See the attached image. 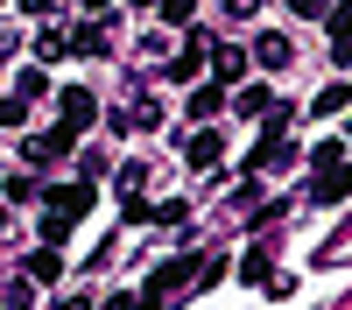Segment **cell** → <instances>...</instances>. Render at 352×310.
Segmentation results:
<instances>
[{
  "instance_id": "1",
  "label": "cell",
  "mask_w": 352,
  "mask_h": 310,
  "mask_svg": "<svg viewBox=\"0 0 352 310\" xmlns=\"http://www.w3.org/2000/svg\"><path fill=\"white\" fill-rule=\"evenodd\" d=\"M99 120V106H92V92H85V85H64V99H56V127H64L71 141L85 134V127H92Z\"/></svg>"
},
{
  "instance_id": "2",
  "label": "cell",
  "mask_w": 352,
  "mask_h": 310,
  "mask_svg": "<svg viewBox=\"0 0 352 310\" xmlns=\"http://www.w3.org/2000/svg\"><path fill=\"white\" fill-rule=\"evenodd\" d=\"M184 282H204V261H162V268L148 275V289H141V296H148V303H162V296H176V289H184Z\"/></svg>"
},
{
  "instance_id": "3",
  "label": "cell",
  "mask_w": 352,
  "mask_h": 310,
  "mask_svg": "<svg viewBox=\"0 0 352 310\" xmlns=\"http://www.w3.org/2000/svg\"><path fill=\"white\" fill-rule=\"evenodd\" d=\"M289 162H296V148H289V134H261L254 141V155H247V169H254V177H261V169H289Z\"/></svg>"
},
{
  "instance_id": "4",
  "label": "cell",
  "mask_w": 352,
  "mask_h": 310,
  "mask_svg": "<svg viewBox=\"0 0 352 310\" xmlns=\"http://www.w3.org/2000/svg\"><path fill=\"white\" fill-rule=\"evenodd\" d=\"M310 197H317V205H345V197H352V162H338V169H317Z\"/></svg>"
},
{
  "instance_id": "5",
  "label": "cell",
  "mask_w": 352,
  "mask_h": 310,
  "mask_svg": "<svg viewBox=\"0 0 352 310\" xmlns=\"http://www.w3.org/2000/svg\"><path fill=\"white\" fill-rule=\"evenodd\" d=\"M50 197V212H64V219H85L92 212V184H56V190H43Z\"/></svg>"
},
{
  "instance_id": "6",
  "label": "cell",
  "mask_w": 352,
  "mask_h": 310,
  "mask_svg": "<svg viewBox=\"0 0 352 310\" xmlns=\"http://www.w3.org/2000/svg\"><path fill=\"white\" fill-rule=\"evenodd\" d=\"M331 56H338V64H352V0H331Z\"/></svg>"
},
{
  "instance_id": "7",
  "label": "cell",
  "mask_w": 352,
  "mask_h": 310,
  "mask_svg": "<svg viewBox=\"0 0 352 310\" xmlns=\"http://www.w3.org/2000/svg\"><path fill=\"white\" fill-rule=\"evenodd\" d=\"M64 141H71L64 127H56V134H28V141H21V155H28V162H36V169H50L56 155H64Z\"/></svg>"
},
{
  "instance_id": "8",
  "label": "cell",
  "mask_w": 352,
  "mask_h": 310,
  "mask_svg": "<svg viewBox=\"0 0 352 310\" xmlns=\"http://www.w3.org/2000/svg\"><path fill=\"white\" fill-rule=\"evenodd\" d=\"M254 64H261V71H282V64H289V36H282V28L254 36Z\"/></svg>"
},
{
  "instance_id": "9",
  "label": "cell",
  "mask_w": 352,
  "mask_h": 310,
  "mask_svg": "<svg viewBox=\"0 0 352 310\" xmlns=\"http://www.w3.org/2000/svg\"><path fill=\"white\" fill-rule=\"evenodd\" d=\"M212 71H219V85H240V78H247V49H240V43H219V49H212Z\"/></svg>"
},
{
  "instance_id": "10",
  "label": "cell",
  "mask_w": 352,
  "mask_h": 310,
  "mask_svg": "<svg viewBox=\"0 0 352 310\" xmlns=\"http://www.w3.org/2000/svg\"><path fill=\"white\" fill-rule=\"evenodd\" d=\"M226 113V85H197L190 92V120H219Z\"/></svg>"
},
{
  "instance_id": "11",
  "label": "cell",
  "mask_w": 352,
  "mask_h": 310,
  "mask_svg": "<svg viewBox=\"0 0 352 310\" xmlns=\"http://www.w3.org/2000/svg\"><path fill=\"white\" fill-rule=\"evenodd\" d=\"M184 155H190V169H212V162H219V134H212V127H197Z\"/></svg>"
},
{
  "instance_id": "12",
  "label": "cell",
  "mask_w": 352,
  "mask_h": 310,
  "mask_svg": "<svg viewBox=\"0 0 352 310\" xmlns=\"http://www.w3.org/2000/svg\"><path fill=\"white\" fill-rule=\"evenodd\" d=\"M268 92H261V85H247V92H232V113H247V120H268Z\"/></svg>"
},
{
  "instance_id": "13",
  "label": "cell",
  "mask_w": 352,
  "mask_h": 310,
  "mask_svg": "<svg viewBox=\"0 0 352 310\" xmlns=\"http://www.w3.org/2000/svg\"><path fill=\"white\" fill-rule=\"evenodd\" d=\"M28 275H36V282H56V275H64V254L43 240V254H28Z\"/></svg>"
},
{
  "instance_id": "14",
  "label": "cell",
  "mask_w": 352,
  "mask_h": 310,
  "mask_svg": "<svg viewBox=\"0 0 352 310\" xmlns=\"http://www.w3.org/2000/svg\"><path fill=\"white\" fill-rule=\"evenodd\" d=\"M345 106H352V85H324L310 113H317V120H331V113H345Z\"/></svg>"
},
{
  "instance_id": "15",
  "label": "cell",
  "mask_w": 352,
  "mask_h": 310,
  "mask_svg": "<svg viewBox=\"0 0 352 310\" xmlns=\"http://www.w3.org/2000/svg\"><path fill=\"white\" fill-rule=\"evenodd\" d=\"M64 49H71V36H64V28H43V36H36V56H43V64H56Z\"/></svg>"
},
{
  "instance_id": "16",
  "label": "cell",
  "mask_w": 352,
  "mask_h": 310,
  "mask_svg": "<svg viewBox=\"0 0 352 310\" xmlns=\"http://www.w3.org/2000/svg\"><path fill=\"white\" fill-rule=\"evenodd\" d=\"M197 49H204V36L190 28V49H184V56H176V64H169V78H176V85H184V78H197Z\"/></svg>"
},
{
  "instance_id": "17",
  "label": "cell",
  "mask_w": 352,
  "mask_h": 310,
  "mask_svg": "<svg viewBox=\"0 0 352 310\" xmlns=\"http://www.w3.org/2000/svg\"><path fill=\"white\" fill-rule=\"evenodd\" d=\"M28 296H36V275H21V282H8V296H0V310H28Z\"/></svg>"
},
{
  "instance_id": "18",
  "label": "cell",
  "mask_w": 352,
  "mask_h": 310,
  "mask_svg": "<svg viewBox=\"0 0 352 310\" xmlns=\"http://www.w3.org/2000/svg\"><path fill=\"white\" fill-rule=\"evenodd\" d=\"M71 225H78V219H64V212H50V219H43V240H50V247H64V240H71Z\"/></svg>"
},
{
  "instance_id": "19",
  "label": "cell",
  "mask_w": 352,
  "mask_h": 310,
  "mask_svg": "<svg viewBox=\"0 0 352 310\" xmlns=\"http://www.w3.org/2000/svg\"><path fill=\"white\" fill-rule=\"evenodd\" d=\"M71 49H78V56H99V49H106V28H78Z\"/></svg>"
},
{
  "instance_id": "20",
  "label": "cell",
  "mask_w": 352,
  "mask_h": 310,
  "mask_svg": "<svg viewBox=\"0 0 352 310\" xmlns=\"http://www.w3.org/2000/svg\"><path fill=\"white\" fill-rule=\"evenodd\" d=\"M310 162H317V169H338V162H345V141H317Z\"/></svg>"
},
{
  "instance_id": "21",
  "label": "cell",
  "mask_w": 352,
  "mask_h": 310,
  "mask_svg": "<svg viewBox=\"0 0 352 310\" xmlns=\"http://www.w3.org/2000/svg\"><path fill=\"white\" fill-rule=\"evenodd\" d=\"M21 120H28V99L8 92V99H0V127H21Z\"/></svg>"
},
{
  "instance_id": "22",
  "label": "cell",
  "mask_w": 352,
  "mask_h": 310,
  "mask_svg": "<svg viewBox=\"0 0 352 310\" xmlns=\"http://www.w3.org/2000/svg\"><path fill=\"white\" fill-rule=\"evenodd\" d=\"M14 92H21V99H43V92H50V78H43V71H21V78H14Z\"/></svg>"
},
{
  "instance_id": "23",
  "label": "cell",
  "mask_w": 352,
  "mask_h": 310,
  "mask_svg": "<svg viewBox=\"0 0 352 310\" xmlns=\"http://www.w3.org/2000/svg\"><path fill=\"white\" fill-rule=\"evenodd\" d=\"M155 8H162L169 28H190V0H155Z\"/></svg>"
},
{
  "instance_id": "24",
  "label": "cell",
  "mask_w": 352,
  "mask_h": 310,
  "mask_svg": "<svg viewBox=\"0 0 352 310\" xmlns=\"http://www.w3.org/2000/svg\"><path fill=\"white\" fill-rule=\"evenodd\" d=\"M99 310H155L148 296H113V303H99Z\"/></svg>"
},
{
  "instance_id": "25",
  "label": "cell",
  "mask_w": 352,
  "mask_h": 310,
  "mask_svg": "<svg viewBox=\"0 0 352 310\" xmlns=\"http://www.w3.org/2000/svg\"><path fill=\"white\" fill-rule=\"evenodd\" d=\"M254 8H261V0H226V21H247Z\"/></svg>"
},
{
  "instance_id": "26",
  "label": "cell",
  "mask_w": 352,
  "mask_h": 310,
  "mask_svg": "<svg viewBox=\"0 0 352 310\" xmlns=\"http://www.w3.org/2000/svg\"><path fill=\"white\" fill-rule=\"evenodd\" d=\"M296 14H331V0H289Z\"/></svg>"
},
{
  "instance_id": "27",
  "label": "cell",
  "mask_w": 352,
  "mask_h": 310,
  "mask_svg": "<svg viewBox=\"0 0 352 310\" xmlns=\"http://www.w3.org/2000/svg\"><path fill=\"white\" fill-rule=\"evenodd\" d=\"M56 310H99L92 296H64V303H56Z\"/></svg>"
},
{
  "instance_id": "28",
  "label": "cell",
  "mask_w": 352,
  "mask_h": 310,
  "mask_svg": "<svg viewBox=\"0 0 352 310\" xmlns=\"http://www.w3.org/2000/svg\"><path fill=\"white\" fill-rule=\"evenodd\" d=\"M106 8H113V0H85V14H106Z\"/></svg>"
},
{
  "instance_id": "29",
  "label": "cell",
  "mask_w": 352,
  "mask_h": 310,
  "mask_svg": "<svg viewBox=\"0 0 352 310\" xmlns=\"http://www.w3.org/2000/svg\"><path fill=\"white\" fill-rule=\"evenodd\" d=\"M21 8H28V14H50V0H21Z\"/></svg>"
},
{
  "instance_id": "30",
  "label": "cell",
  "mask_w": 352,
  "mask_h": 310,
  "mask_svg": "<svg viewBox=\"0 0 352 310\" xmlns=\"http://www.w3.org/2000/svg\"><path fill=\"white\" fill-rule=\"evenodd\" d=\"M141 8H155V0H141Z\"/></svg>"
}]
</instances>
